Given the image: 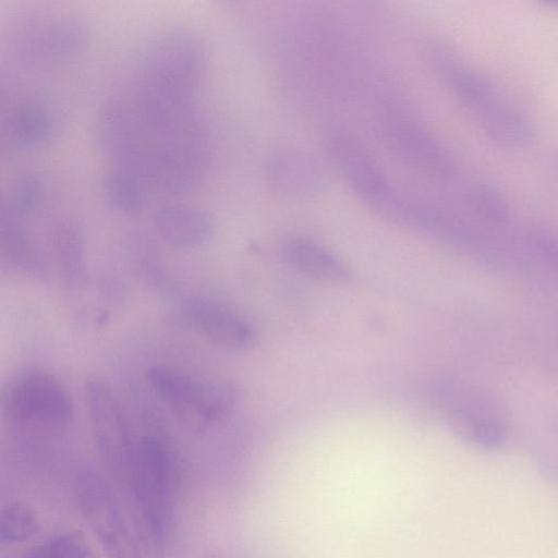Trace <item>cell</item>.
<instances>
[{
    "label": "cell",
    "instance_id": "cell-1",
    "mask_svg": "<svg viewBox=\"0 0 558 558\" xmlns=\"http://www.w3.org/2000/svg\"><path fill=\"white\" fill-rule=\"evenodd\" d=\"M142 543L154 558L171 550L174 533L177 472L173 454L163 439L143 437L128 487Z\"/></svg>",
    "mask_w": 558,
    "mask_h": 558
},
{
    "label": "cell",
    "instance_id": "cell-2",
    "mask_svg": "<svg viewBox=\"0 0 558 558\" xmlns=\"http://www.w3.org/2000/svg\"><path fill=\"white\" fill-rule=\"evenodd\" d=\"M147 378L156 395L189 432L202 434L228 414L235 388L225 381H206L167 365H154Z\"/></svg>",
    "mask_w": 558,
    "mask_h": 558
},
{
    "label": "cell",
    "instance_id": "cell-3",
    "mask_svg": "<svg viewBox=\"0 0 558 558\" xmlns=\"http://www.w3.org/2000/svg\"><path fill=\"white\" fill-rule=\"evenodd\" d=\"M77 508L108 558H143L135 535L109 481L93 468L74 482Z\"/></svg>",
    "mask_w": 558,
    "mask_h": 558
},
{
    "label": "cell",
    "instance_id": "cell-4",
    "mask_svg": "<svg viewBox=\"0 0 558 558\" xmlns=\"http://www.w3.org/2000/svg\"><path fill=\"white\" fill-rule=\"evenodd\" d=\"M84 396L97 451L113 477L128 487L137 444L121 403L111 386L96 376L86 379Z\"/></svg>",
    "mask_w": 558,
    "mask_h": 558
},
{
    "label": "cell",
    "instance_id": "cell-5",
    "mask_svg": "<svg viewBox=\"0 0 558 558\" xmlns=\"http://www.w3.org/2000/svg\"><path fill=\"white\" fill-rule=\"evenodd\" d=\"M1 412L10 423L62 428L73 418V403L56 377L29 372L11 380L3 390Z\"/></svg>",
    "mask_w": 558,
    "mask_h": 558
},
{
    "label": "cell",
    "instance_id": "cell-6",
    "mask_svg": "<svg viewBox=\"0 0 558 558\" xmlns=\"http://www.w3.org/2000/svg\"><path fill=\"white\" fill-rule=\"evenodd\" d=\"M440 407L451 429L465 441L484 449L505 442V414L486 391L470 385L450 386L440 395Z\"/></svg>",
    "mask_w": 558,
    "mask_h": 558
},
{
    "label": "cell",
    "instance_id": "cell-7",
    "mask_svg": "<svg viewBox=\"0 0 558 558\" xmlns=\"http://www.w3.org/2000/svg\"><path fill=\"white\" fill-rule=\"evenodd\" d=\"M191 326L215 344L231 351H246L256 343L253 325L234 310L213 301H193L185 308Z\"/></svg>",
    "mask_w": 558,
    "mask_h": 558
},
{
    "label": "cell",
    "instance_id": "cell-8",
    "mask_svg": "<svg viewBox=\"0 0 558 558\" xmlns=\"http://www.w3.org/2000/svg\"><path fill=\"white\" fill-rule=\"evenodd\" d=\"M153 223L160 239L177 248L202 245L214 230L210 214L184 201H173L158 207Z\"/></svg>",
    "mask_w": 558,
    "mask_h": 558
},
{
    "label": "cell",
    "instance_id": "cell-9",
    "mask_svg": "<svg viewBox=\"0 0 558 558\" xmlns=\"http://www.w3.org/2000/svg\"><path fill=\"white\" fill-rule=\"evenodd\" d=\"M484 134L499 145L514 148L529 146L534 129L529 118L517 107L493 96L474 109Z\"/></svg>",
    "mask_w": 558,
    "mask_h": 558
},
{
    "label": "cell",
    "instance_id": "cell-10",
    "mask_svg": "<svg viewBox=\"0 0 558 558\" xmlns=\"http://www.w3.org/2000/svg\"><path fill=\"white\" fill-rule=\"evenodd\" d=\"M284 262L295 270L317 280L343 283L351 280L350 268L325 247L301 238L282 243Z\"/></svg>",
    "mask_w": 558,
    "mask_h": 558
},
{
    "label": "cell",
    "instance_id": "cell-11",
    "mask_svg": "<svg viewBox=\"0 0 558 558\" xmlns=\"http://www.w3.org/2000/svg\"><path fill=\"white\" fill-rule=\"evenodd\" d=\"M313 161L291 151L274 155L271 168L276 185L287 193H311L319 182Z\"/></svg>",
    "mask_w": 558,
    "mask_h": 558
},
{
    "label": "cell",
    "instance_id": "cell-12",
    "mask_svg": "<svg viewBox=\"0 0 558 558\" xmlns=\"http://www.w3.org/2000/svg\"><path fill=\"white\" fill-rule=\"evenodd\" d=\"M446 78L454 94L468 106L475 109L495 96L486 76L456 58L445 63Z\"/></svg>",
    "mask_w": 558,
    "mask_h": 558
},
{
    "label": "cell",
    "instance_id": "cell-13",
    "mask_svg": "<svg viewBox=\"0 0 558 558\" xmlns=\"http://www.w3.org/2000/svg\"><path fill=\"white\" fill-rule=\"evenodd\" d=\"M468 199L475 215L489 227H504L511 217L505 195L487 181L473 182L468 190Z\"/></svg>",
    "mask_w": 558,
    "mask_h": 558
},
{
    "label": "cell",
    "instance_id": "cell-14",
    "mask_svg": "<svg viewBox=\"0 0 558 558\" xmlns=\"http://www.w3.org/2000/svg\"><path fill=\"white\" fill-rule=\"evenodd\" d=\"M39 520L28 505L11 501L1 508L0 543L14 545L33 538L39 531Z\"/></svg>",
    "mask_w": 558,
    "mask_h": 558
},
{
    "label": "cell",
    "instance_id": "cell-15",
    "mask_svg": "<svg viewBox=\"0 0 558 558\" xmlns=\"http://www.w3.org/2000/svg\"><path fill=\"white\" fill-rule=\"evenodd\" d=\"M88 556L89 547L81 534L62 532L33 545L16 558H88Z\"/></svg>",
    "mask_w": 558,
    "mask_h": 558
},
{
    "label": "cell",
    "instance_id": "cell-16",
    "mask_svg": "<svg viewBox=\"0 0 558 558\" xmlns=\"http://www.w3.org/2000/svg\"><path fill=\"white\" fill-rule=\"evenodd\" d=\"M525 238L527 246L539 260L558 274V231L536 226L527 230Z\"/></svg>",
    "mask_w": 558,
    "mask_h": 558
},
{
    "label": "cell",
    "instance_id": "cell-17",
    "mask_svg": "<svg viewBox=\"0 0 558 558\" xmlns=\"http://www.w3.org/2000/svg\"><path fill=\"white\" fill-rule=\"evenodd\" d=\"M207 558H222V557H220V556H209Z\"/></svg>",
    "mask_w": 558,
    "mask_h": 558
},
{
    "label": "cell",
    "instance_id": "cell-18",
    "mask_svg": "<svg viewBox=\"0 0 558 558\" xmlns=\"http://www.w3.org/2000/svg\"><path fill=\"white\" fill-rule=\"evenodd\" d=\"M557 161H558V156H557Z\"/></svg>",
    "mask_w": 558,
    "mask_h": 558
}]
</instances>
